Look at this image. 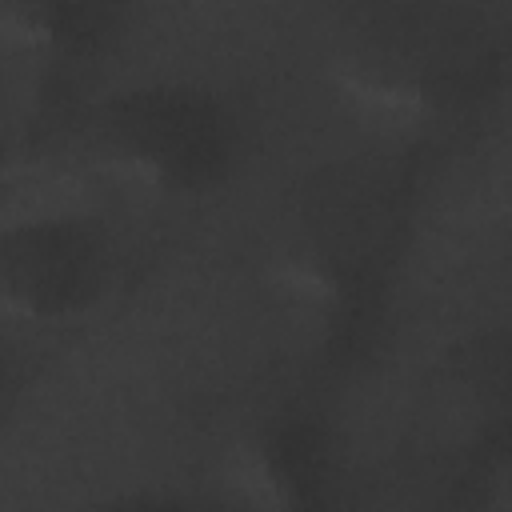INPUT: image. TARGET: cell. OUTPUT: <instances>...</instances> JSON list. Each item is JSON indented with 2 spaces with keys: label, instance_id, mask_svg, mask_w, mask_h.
<instances>
[{
  "label": "cell",
  "instance_id": "7a4b0ae2",
  "mask_svg": "<svg viewBox=\"0 0 512 512\" xmlns=\"http://www.w3.org/2000/svg\"><path fill=\"white\" fill-rule=\"evenodd\" d=\"M420 172L404 148L316 160L268 212L260 268L268 292L308 324L360 320L416 224Z\"/></svg>",
  "mask_w": 512,
  "mask_h": 512
},
{
  "label": "cell",
  "instance_id": "ba28073f",
  "mask_svg": "<svg viewBox=\"0 0 512 512\" xmlns=\"http://www.w3.org/2000/svg\"><path fill=\"white\" fill-rule=\"evenodd\" d=\"M504 264H508V280H512V236H508V248H504Z\"/></svg>",
  "mask_w": 512,
  "mask_h": 512
},
{
  "label": "cell",
  "instance_id": "52a82bcc",
  "mask_svg": "<svg viewBox=\"0 0 512 512\" xmlns=\"http://www.w3.org/2000/svg\"><path fill=\"white\" fill-rule=\"evenodd\" d=\"M128 8L132 0H0V28L36 64L76 68L120 40Z\"/></svg>",
  "mask_w": 512,
  "mask_h": 512
},
{
  "label": "cell",
  "instance_id": "277c9868",
  "mask_svg": "<svg viewBox=\"0 0 512 512\" xmlns=\"http://www.w3.org/2000/svg\"><path fill=\"white\" fill-rule=\"evenodd\" d=\"M116 276V236L92 212H28L12 220L0 236V300L4 312L20 324H76L112 296Z\"/></svg>",
  "mask_w": 512,
  "mask_h": 512
},
{
  "label": "cell",
  "instance_id": "8992f818",
  "mask_svg": "<svg viewBox=\"0 0 512 512\" xmlns=\"http://www.w3.org/2000/svg\"><path fill=\"white\" fill-rule=\"evenodd\" d=\"M232 472L260 504H324L336 484V440L316 412L280 408L240 436Z\"/></svg>",
  "mask_w": 512,
  "mask_h": 512
},
{
  "label": "cell",
  "instance_id": "5b68a950",
  "mask_svg": "<svg viewBox=\"0 0 512 512\" xmlns=\"http://www.w3.org/2000/svg\"><path fill=\"white\" fill-rule=\"evenodd\" d=\"M420 416L432 444L456 464H492L512 452V332H472L440 352L424 380Z\"/></svg>",
  "mask_w": 512,
  "mask_h": 512
},
{
  "label": "cell",
  "instance_id": "6da1fadb",
  "mask_svg": "<svg viewBox=\"0 0 512 512\" xmlns=\"http://www.w3.org/2000/svg\"><path fill=\"white\" fill-rule=\"evenodd\" d=\"M316 64L344 116L408 140L492 108L512 80V32L488 0H336Z\"/></svg>",
  "mask_w": 512,
  "mask_h": 512
},
{
  "label": "cell",
  "instance_id": "3957f363",
  "mask_svg": "<svg viewBox=\"0 0 512 512\" xmlns=\"http://www.w3.org/2000/svg\"><path fill=\"white\" fill-rule=\"evenodd\" d=\"M248 152L236 100L204 80H140L96 100L80 120V156L112 188L168 208L220 196Z\"/></svg>",
  "mask_w": 512,
  "mask_h": 512
}]
</instances>
